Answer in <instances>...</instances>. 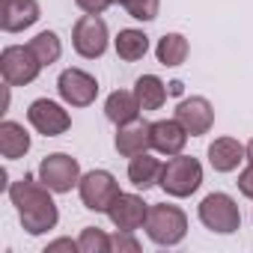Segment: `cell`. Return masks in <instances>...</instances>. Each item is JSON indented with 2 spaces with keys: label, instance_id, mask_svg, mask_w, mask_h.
<instances>
[{
  "label": "cell",
  "instance_id": "1",
  "mask_svg": "<svg viewBox=\"0 0 253 253\" xmlns=\"http://www.w3.org/2000/svg\"><path fill=\"white\" fill-rule=\"evenodd\" d=\"M9 200L18 211L21 226L30 235H42V232L54 229L57 220H60L57 203L51 200V188H45L33 176H21L18 182H12L9 185Z\"/></svg>",
  "mask_w": 253,
  "mask_h": 253
},
{
  "label": "cell",
  "instance_id": "2",
  "mask_svg": "<svg viewBox=\"0 0 253 253\" xmlns=\"http://www.w3.org/2000/svg\"><path fill=\"white\" fill-rule=\"evenodd\" d=\"M188 232V214L179 206L170 203H155L149 206V217H146V235L161 244V247H173L185 238Z\"/></svg>",
  "mask_w": 253,
  "mask_h": 253
},
{
  "label": "cell",
  "instance_id": "3",
  "mask_svg": "<svg viewBox=\"0 0 253 253\" xmlns=\"http://www.w3.org/2000/svg\"><path fill=\"white\" fill-rule=\"evenodd\" d=\"M158 185H161L164 194H170V197H191V194L203 185V167H200L197 158L179 152V155H173V158L164 164Z\"/></svg>",
  "mask_w": 253,
  "mask_h": 253
},
{
  "label": "cell",
  "instance_id": "4",
  "mask_svg": "<svg viewBox=\"0 0 253 253\" xmlns=\"http://www.w3.org/2000/svg\"><path fill=\"white\" fill-rule=\"evenodd\" d=\"M42 63L30 51V45H9L0 54V75H3L6 86H27L39 78Z\"/></svg>",
  "mask_w": 253,
  "mask_h": 253
},
{
  "label": "cell",
  "instance_id": "5",
  "mask_svg": "<svg viewBox=\"0 0 253 253\" xmlns=\"http://www.w3.org/2000/svg\"><path fill=\"white\" fill-rule=\"evenodd\" d=\"M200 220H203L206 229L220 232V235H229V232L241 229V211H238V206L229 194H209L200 203Z\"/></svg>",
  "mask_w": 253,
  "mask_h": 253
},
{
  "label": "cell",
  "instance_id": "6",
  "mask_svg": "<svg viewBox=\"0 0 253 253\" xmlns=\"http://www.w3.org/2000/svg\"><path fill=\"white\" fill-rule=\"evenodd\" d=\"M39 182L45 188H51L54 194H69L81 182V164H78V158H72L66 152L45 155L42 164H39Z\"/></svg>",
  "mask_w": 253,
  "mask_h": 253
},
{
  "label": "cell",
  "instance_id": "7",
  "mask_svg": "<svg viewBox=\"0 0 253 253\" xmlns=\"http://www.w3.org/2000/svg\"><path fill=\"white\" fill-rule=\"evenodd\" d=\"M78 194H81V203H84L89 211H104V214H107V209L113 206V200H116L122 191H119L113 173H107V170H92V173L81 176Z\"/></svg>",
  "mask_w": 253,
  "mask_h": 253
},
{
  "label": "cell",
  "instance_id": "8",
  "mask_svg": "<svg viewBox=\"0 0 253 253\" xmlns=\"http://www.w3.org/2000/svg\"><path fill=\"white\" fill-rule=\"evenodd\" d=\"M72 45L84 60H95L107 51V24L101 15H81L72 27Z\"/></svg>",
  "mask_w": 253,
  "mask_h": 253
},
{
  "label": "cell",
  "instance_id": "9",
  "mask_svg": "<svg viewBox=\"0 0 253 253\" xmlns=\"http://www.w3.org/2000/svg\"><path fill=\"white\" fill-rule=\"evenodd\" d=\"M57 92L72 107H89L98 95V81L84 69H66L57 78Z\"/></svg>",
  "mask_w": 253,
  "mask_h": 253
},
{
  "label": "cell",
  "instance_id": "10",
  "mask_svg": "<svg viewBox=\"0 0 253 253\" xmlns=\"http://www.w3.org/2000/svg\"><path fill=\"white\" fill-rule=\"evenodd\" d=\"M27 119H30L33 128H36L39 134H45V137L66 134L69 125H72L69 110H63V107H60L57 101H51V98H36V101L30 104V110H27Z\"/></svg>",
  "mask_w": 253,
  "mask_h": 253
},
{
  "label": "cell",
  "instance_id": "11",
  "mask_svg": "<svg viewBox=\"0 0 253 253\" xmlns=\"http://www.w3.org/2000/svg\"><path fill=\"white\" fill-rule=\"evenodd\" d=\"M176 119L185 125V131L191 137H203L211 131L214 125V107L209 98L203 95H191V98H182L179 107H176Z\"/></svg>",
  "mask_w": 253,
  "mask_h": 253
},
{
  "label": "cell",
  "instance_id": "12",
  "mask_svg": "<svg viewBox=\"0 0 253 253\" xmlns=\"http://www.w3.org/2000/svg\"><path fill=\"white\" fill-rule=\"evenodd\" d=\"M107 217L116 229H125V232H137L140 226H146V217H149V206L143 203V197L137 194H119L113 200V206L107 209Z\"/></svg>",
  "mask_w": 253,
  "mask_h": 253
},
{
  "label": "cell",
  "instance_id": "13",
  "mask_svg": "<svg viewBox=\"0 0 253 253\" xmlns=\"http://www.w3.org/2000/svg\"><path fill=\"white\" fill-rule=\"evenodd\" d=\"M116 152L122 158H134L140 152L152 149V122L146 119H134V122H125L116 125V140H113Z\"/></svg>",
  "mask_w": 253,
  "mask_h": 253
},
{
  "label": "cell",
  "instance_id": "14",
  "mask_svg": "<svg viewBox=\"0 0 253 253\" xmlns=\"http://www.w3.org/2000/svg\"><path fill=\"white\" fill-rule=\"evenodd\" d=\"M42 18L36 0H3L0 6V27L6 33H21L27 27H33Z\"/></svg>",
  "mask_w": 253,
  "mask_h": 253
},
{
  "label": "cell",
  "instance_id": "15",
  "mask_svg": "<svg viewBox=\"0 0 253 253\" xmlns=\"http://www.w3.org/2000/svg\"><path fill=\"white\" fill-rule=\"evenodd\" d=\"M188 143V131H185V125L179 119H158L152 122V149L173 158L185 149Z\"/></svg>",
  "mask_w": 253,
  "mask_h": 253
},
{
  "label": "cell",
  "instance_id": "16",
  "mask_svg": "<svg viewBox=\"0 0 253 253\" xmlns=\"http://www.w3.org/2000/svg\"><path fill=\"white\" fill-rule=\"evenodd\" d=\"M241 161H247V146H241L235 137H217L209 146V164L217 173H232Z\"/></svg>",
  "mask_w": 253,
  "mask_h": 253
},
{
  "label": "cell",
  "instance_id": "17",
  "mask_svg": "<svg viewBox=\"0 0 253 253\" xmlns=\"http://www.w3.org/2000/svg\"><path fill=\"white\" fill-rule=\"evenodd\" d=\"M140 110H143V107H140L137 95L128 92V89H116V92H110L107 101H104V116H107L113 125H125V122L140 119Z\"/></svg>",
  "mask_w": 253,
  "mask_h": 253
},
{
  "label": "cell",
  "instance_id": "18",
  "mask_svg": "<svg viewBox=\"0 0 253 253\" xmlns=\"http://www.w3.org/2000/svg\"><path fill=\"white\" fill-rule=\"evenodd\" d=\"M27 149H30V134H27L24 125L12 122V119L0 122V155L15 161V158L27 155Z\"/></svg>",
  "mask_w": 253,
  "mask_h": 253
},
{
  "label": "cell",
  "instance_id": "19",
  "mask_svg": "<svg viewBox=\"0 0 253 253\" xmlns=\"http://www.w3.org/2000/svg\"><path fill=\"white\" fill-rule=\"evenodd\" d=\"M161 170H164V164H161L158 158H152L149 152H140V155H134V158L128 161V179H131V185L140 188V191H149L152 185H158Z\"/></svg>",
  "mask_w": 253,
  "mask_h": 253
},
{
  "label": "cell",
  "instance_id": "20",
  "mask_svg": "<svg viewBox=\"0 0 253 253\" xmlns=\"http://www.w3.org/2000/svg\"><path fill=\"white\" fill-rule=\"evenodd\" d=\"M134 95H137V101H140L143 110H158V107H164L170 89H167V84L158 75H143L134 84Z\"/></svg>",
  "mask_w": 253,
  "mask_h": 253
},
{
  "label": "cell",
  "instance_id": "21",
  "mask_svg": "<svg viewBox=\"0 0 253 253\" xmlns=\"http://www.w3.org/2000/svg\"><path fill=\"white\" fill-rule=\"evenodd\" d=\"M113 45H116L119 60H125V63H137V60H143L146 51H149V36H146L143 30L128 27V30H119V36H116Z\"/></svg>",
  "mask_w": 253,
  "mask_h": 253
},
{
  "label": "cell",
  "instance_id": "22",
  "mask_svg": "<svg viewBox=\"0 0 253 253\" xmlns=\"http://www.w3.org/2000/svg\"><path fill=\"white\" fill-rule=\"evenodd\" d=\"M188 39L182 36V33H164L161 39H158V48H155V57H158V63L161 66H170V69H176V66H182L185 60H188Z\"/></svg>",
  "mask_w": 253,
  "mask_h": 253
},
{
  "label": "cell",
  "instance_id": "23",
  "mask_svg": "<svg viewBox=\"0 0 253 253\" xmlns=\"http://www.w3.org/2000/svg\"><path fill=\"white\" fill-rule=\"evenodd\" d=\"M27 45H30V51L39 57V63H42V66L57 63V60H60V54H63V42H60V36H57L54 30H42V33H36Z\"/></svg>",
  "mask_w": 253,
  "mask_h": 253
},
{
  "label": "cell",
  "instance_id": "24",
  "mask_svg": "<svg viewBox=\"0 0 253 253\" xmlns=\"http://www.w3.org/2000/svg\"><path fill=\"white\" fill-rule=\"evenodd\" d=\"M78 247H81V253H110V235L98 226H84Z\"/></svg>",
  "mask_w": 253,
  "mask_h": 253
},
{
  "label": "cell",
  "instance_id": "25",
  "mask_svg": "<svg viewBox=\"0 0 253 253\" xmlns=\"http://www.w3.org/2000/svg\"><path fill=\"white\" fill-rule=\"evenodd\" d=\"M161 9V0H125V12L137 21H155Z\"/></svg>",
  "mask_w": 253,
  "mask_h": 253
},
{
  "label": "cell",
  "instance_id": "26",
  "mask_svg": "<svg viewBox=\"0 0 253 253\" xmlns=\"http://www.w3.org/2000/svg\"><path fill=\"white\" fill-rule=\"evenodd\" d=\"M137 250H140V241L134 238V232L116 229L110 235V253H137Z\"/></svg>",
  "mask_w": 253,
  "mask_h": 253
},
{
  "label": "cell",
  "instance_id": "27",
  "mask_svg": "<svg viewBox=\"0 0 253 253\" xmlns=\"http://www.w3.org/2000/svg\"><path fill=\"white\" fill-rule=\"evenodd\" d=\"M78 9L86 12V15H101L107 6H113V0H75Z\"/></svg>",
  "mask_w": 253,
  "mask_h": 253
},
{
  "label": "cell",
  "instance_id": "28",
  "mask_svg": "<svg viewBox=\"0 0 253 253\" xmlns=\"http://www.w3.org/2000/svg\"><path fill=\"white\" fill-rule=\"evenodd\" d=\"M235 185H238V191H241L244 197H250V200H253V164H250V167H244V170L238 173V182H235Z\"/></svg>",
  "mask_w": 253,
  "mask_h": 253
},
{
  "label": "cell",
  "instance_id": "29",
  "mask_svg": "<svg viewBox=\"0 0 253 253\" xmlns=\"http://www.w3.org/2000/svg\"><path fill=\"white\" fill-rule=\"evenodd\" d=\"M54 250H81V247H78V241H72V238H57V241L48 244L45 253H54Z\"/></svg>",
  "mask_w": 253,
  "mask_h": 253
},
{
  "label": "cell",
  "instance_id": "30",
  "mask_svg": "<svg viewBox=\"0 0 253 253\" xmlns=\"http://www.w3.org/2000/svg\"><path fill=\"white\" fill-rule=\"evenodd\" d=\"M170 95H182V84H179V81L170 84Z\"/></svg>",
  "mask_w": 253,
  "mask_h": 253
},
{
  "label": "cell",
  "instance_id": "31",
  "mask_svg": "<svg viewBox=\"0 0 253 253\" xmlns=\"http://www.w3.org/2000/svg\"><path fill=\"white\" fill-rule=\"evenodd\" d=\"M247 161H250V164H253V140H250V143H247Z\"/></svg>",
  "mask_w": 253,
  "mask_h": 253
},
{
  "label": "cell",
  "instance_id": "32",
  "mask_svg": "<svg viewBox=\"0 0 253 253\" xmlns=\"http://www.w3.org/2000/svg\"><path fill=\"white\" fill-rule=\"evenodd\" d=\"M113 3H119V6H125V0H113Z\"/></svg>",
  "mask_w": 253,
  "mask_h": 253
}]
</instances>
